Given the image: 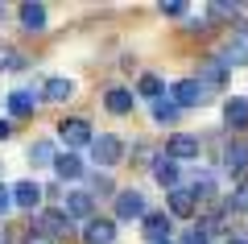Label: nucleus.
<instances>
[{"mask_svg": "<svg viewBox=\"0 0 248 244\" xmlns=\"http://www.w3.org/2000/svg\"><path fill=\"white\" fill-rule=\"evenodd\" d=\"M58 137L66 141V153H75V149H83V145H91V124L87 120H62L58 124Z\"/></svg>", "mask_w": 248, "mask_h": 244, "instance_id": "1", "label": "nucleus"}, {"mask_svg": "<svg viewBox=\"0 0 248 244\" xmlns=\"http://www.w3.org/2000/svg\"><path fill=\"white\" fill-rule=\"evenodd\" d=\"M207 99V83H199V79H178L174 83V104L178 108H199Z\"/></svg>", "mask_w": 248, "mask_h": 244, "instance_id": "2", "label": "nucleus"}, {"mask_svg": "<svg viewBox=\"0 0 248 244\" xmlns=\"http://www.w3.org/2000/svg\"><path fill=\"white\" fill-rule=\"evenodd\" d=\"M91 157H95V166H116V162L124 157V145H120V137L104 132L99 141H91Z\"/></svg>", "mask_w": 248, "mask_h": 244, "instance_id": "3", "label": "nucleus"}, {"mask_svg": "<svg viewBox=\"0 0 248 244\" xmlns=\"http://www.w3.org/2000/svg\"><path fill=\"white\" fill-rule=\"evenodd\" d=\"M116 215L120 219H145L149 211H145V195L141 191H120L116 195Z\"/></svg>", "mask_w": 248, "mask_h": 244, "instance_id": "4", "label": "nucleus"}, {"mask_svg": "<svg viewBox=\"0 0 248 244\" xmlns=\"http://www.w3.org/2000/svg\"><path fill=\"white\" fill-rule=\"evenodd\" d=\"M62 215H66V219H91V215H95V199H91L87 191H71Z\"/></svg>", "mask_w": 248, "mask_h": 244, "instance_id": "5", "label": "nucleus"}, {"mask_svg": "<svg viewBox=\"0 0 248 244\" xmlns=\"http://www.w3.org/2000/svg\"><path fill=\"white\" fill-rule=\"evenodd\" d=\"M170 228H174V219H170L166 211H153V215H145V240L149 244H166Z\"/></svg>", "mask_w": 248, "mask_h": 244, "instance_id": "6", "label": "nucleus"}, {"mask_svg": "<svg viewBox=\"0 0 248 244\" xmlns=\"http://www.w3.org/2000/svg\"><path fill=\"white\" fill-rule=\"evenodd\" d=\"M66 224H71V219L62 215V211H37L33 215V228L42 236H66Z\"/></svg>", "mask_w": 248, "mask_h": 244, "instance_id": "7", "label": "nucleus"}, {"mask_svg": "<svg viewBox=\"0 0 248 244\" xmlns=\"http://www.w3.org/2000/svg\"><path fill=\"white\" fill-rule=\"evenodd\" d=\"M199 153V137H190V132H174V137L166 141V157L170 162H178V157H195Z\"/></svg>", "mask_w": 248, "mask_h": 244, "instance_id": "8", "label": "nucleus"}, {"mask_svg": "<svg viewBox=\"0 0 248 244\" xmlns=\"http://www.w3.org/2000/svg\"><path fill=\"white\" fill-rule=\"evenodd\" d=\"M104 108L112 116H128V112H133V91H128V87H112L104 96Z\"/></svg>", "mask_w": 248, "mask_h": 244, "instance_id": "9", "label": "nucleus"}, {"mask_svg": "<svg viewBox=\"0 0 248 244\" xmlns=\"http://www.w3.org/2000/svg\"><path fill=\"white\" fill-rule=\"evenodd\" d=\"M13 203H17V207H25V211H37V203H42V186H37V182H17Z\"/></svg>", "mask_w": 248, "mask_h": 244, "instance_id": "10", "label": "nucleus"}, {"mask_svg": "<svg viewBox=\"0 0 248 244\" xmlns=\"http://www.w3.org/2000/svg\"><path fill=\"white\" fill-rule=\"evenodd\" d=\"M112 240H116L112 219H87V244H112Z\"/></svg>", "mask_w": 248, "mask_h": 244, "instance_id": "11", "label": "nucleus"}, {"mask_svg": "<svg viewBox=\"0 0 248 244\" xmlns=\"http://www.w3.org/2000/svg\"><path fill=\"white\" fill-rule=\"evenodd\" d=\"M54 170H58V178H79L83 162H79V153H54Z\"/></svg>", "mask_w": 248, "mask_h": 244, "instance_id": "12", "label": "nucleus"}, {"mask_svg": "<svg viewBox=\"0 0 248 244\" xmlns=\"http://www.w3.org/2000/svg\"><path fill=\"white\" fill-rule=\"evenodd\" d=\"M195 207H199V199L190 191H170V211H174V215H195Z\"/></svg>", "mask_w": 248, "mask_h": 244, "instance_id": "13", "label": "nucleus"}, {"mask_svg": "<svg viewBox=\"0 0 248 244\" xmlns=\"http://www.w3.org/2000/svg\"><path fill=\"white\" fill-rule=\"evenodd\" d=\"M223 120H228L232 129H248V99H228Z\"/></svg>", "mask_w": 248, "mask_h": 244, "instance_id": "14", "label": "nucleus"}, {"mask_svg": "<svg viewBox=\"0 0 248 244\" xmlns=\"http://www.w3.org/2000/svg\"><path fill=\"white\" fill-rule=\"evenodd\" d=\"M223 162H228L232 174H244V166H248V141H236V145L223 153Z\"/></svg>", "mask_w": 248, "mask_h": 244, "instance_id": "15", "label": "nucleus"}, {"mask_svg": "<svg viewBox=\"0 0 248 244\" xmlns=\"http://www.w3.org/2000/svg\"><path fill=\"white\" fill-rule=\"evenodd\" d=\"M178 116H182V108H178L174 99H153V120L157 124H174Z\"/></svg>", "mask_w": 248, "mask_h": 244, "instance_id": "16", "label": "nucleus"}, {"mask_svg": "<svg viewBox=\"0 0 248 244\" xmlns=\"http://www.w3.org/2000/svg\"><path fill=\"white\" fill-rule=\"evenodd\" d=\"M153 178H157L161 186H170V191H178V166L170 162V157H161L157 166H153Z\"/></svg>", "mask_w": 248, "mask_h": 244, "instance_id": "17", "label": "nucleus"}, {"mask_svg": "<svg viewBox=\"0 0 248 244\" xmlns=\"http://www.w3.org/2000/svg\"><path fill=\"white\" fill-rule=\"evenodd\" d=\"M33 104H37V96H33V91H13V96H9L13 116H33Z\"/></svg>", "mask_w": 248, "mask_h": 244, "instance_id": "18", "label": "nucleus"}, {"mask_svg": "<svg viewBox=\"0 0 248 244\" xmlns=\"http://www.w3.org/2000/svg\"><path fill=\"white\" fill-rule=\"evenodd\" d=\"M46 96L62 104V99H71V96H75V83H71V79H62V75H54L50 83H46Z\"/></svg>", "mask_w": 248, "mask_h": 244, "instance_id": "19", "label": "nucleus"}, {"mask_svg": "<svg viewBox=\"0 0 248 244\" xmlns=\"http://www.w3.org/2000/svg\"><path fill=\"white\" fill-rule=\"evenodd\" d=\"M21 25L25 29H42L46 25V4H21Z\"/></svg>", "mask_w": 248, "mask_h": 244, "instance_id": "20", "label": "nucleus"}, {"mask_svg": "<svg viewBox=\"0 0 248 244\" xmlns=\"http://www.w3.org/2000/svg\"><path fill=\"white\" fill-rule=\"evenodd\" d=\"M29 162H33V166H50L54 162V145L50 141H33V145H29Z\"/></svg>", "mask_w": 248, "mask_h": 244, "instance_id": "21", "label": "nucleus"}, {"mask_svg": "<svg viewBox=\"0 0 248 244\" xmlns=\"http://www.w3.org/2000/svg\"><path fill=\"white\" fill-rule=\"evenodd\" d=\"M248 62V50H244V42H232L228 50H223V66H244Z\"/></svg>", "mask_w": 248, "mask_h": 244, "instance_id": "22", "label": "nucleus"}, {"mask_svg": "<svg viewBox=\"0 0 248 244\" xmlns=\"http://www.w3.org/2000/svg\"><path fill=\"white\" fill-rule=\"evenodd\" d=\"M232 211H248V178H240V186L232 191V203H228Z\"/></svg>", "mask_w": 248, "mask_h": 244, "instance_id": "23", "label": "nucleus"}, {"mask_svg": "<svg viewBox=\"0 0 248 244\" xmlns=\"http://www.w3.org/2000/svg\"><path fill=\"white\" fill-rule=\"evenodd\" d=\"M223 75H228V66H223V62H207V66H203V79H207V87L223 83Z\"/></svg>", "mask_w": 248, "mask_h": 244, "instance_id": "24", "label": "nucleus"}, {"mask_svg": "<svg viewBox=\"0 0 248 244\" xmlns=\"http://www.w3.org/2000/svg\"><path fill=\"white\" fill-rule=\"evenodd\" d=\"M161 91H166V87H161V79H157V75H145V79H141V96L161 99Z\"/></svg>", "mask_w": 248, "mask_h": 244, "instance_id": "25", "label": "nucleus"}, {"mask_svg": "<svg viewBox=\"0 0 248 244\" xmlns=\"http://www.w3.org/2000/svg\"><path fill=\"white\" fill-rule=\"evenodd\" d=\"M91 191H95V195H112V178H108V174H95Z\"/></svg>", "mask_w": 248, "mask_h": 244, "instance_id": "26", "label": "nucleus"}, {"mask_svg": "<svg viewBox=\"0 0 248 244\" xmlns=\"http://www.w3.org/2000/svg\"><path fill=\"white\" fill-rule=\"evenodd\" d=\"M161 13H166V17H182L186 4H182V0H170V4H161Z\"/></svg>", "mask_w": 248, "mask_h": 244, "instance_id": "27", "label": "nucleus"}, {"mask_svg": "<svg viewBox=\"0 0 248 244\" xmlns=\"http://www.w3.org/2000/svg\"><path fill=\"white\" fill-rule=\"evenodd\" d=\"M215 17H236V4H211Z\"/></svg>", "mask_w": 248, "mask_h": 244, "instance_id": "28", "label": "nucleus"}, {"mask_svg": "<svg viewBox=\"0 0 248 244\" xmlns=\"http://www.w3.org/2000/svg\"><path fill=\"white\" fill-rule=\"evenodd\" d=\"M9 203H13V195L4 191V186H0V215H4V211H9Z\"/></svg>", "mask_w": 248, "mask_h": 244, "instance_id": "29", "label": "nucleus"}, {"mask_svg": "<svg viewBox=\"0 0 248 244\" xmlns=\"http://www.w3.org/2000/svg\"><path fill=\"white\" fill-rule=\"evenodd\" d=\"M0 66H17V58H13L9 50H0Z\"/></svg>", "mask_w": 248, "mask_h": 244, "instance_id": "30", "label": "nucleus"}, {"mask_svg": "<svg viewBox=\"0 0 248 244\" xmlns=\"http://www.w3.org/2000/svg\"><path fill=\"white\" fill-rule=\"evenodd\" d=\"M186 244H207V240H203V232H195V236H186Z\"/></svg>", "mask_w": 248, "mask_h": 244, "instance_id": "31", "label": "nucleus"}, {"mask_svg": "<svg viewBox=\"0 0 248 244\" xmlns=\"http://www.w3.org/2000/svg\"><path fill=\"white\" fill-rule=\"evenodd\" d=\"M9 132H13V124H4V120H0V141L9 137Z\"/></svg>", "mask_w": 248, "mask_h": 244, "instance_id": "32", "label": "nucleus"}, {"mask_svg": "<svg viewBox=\"0 0 248 244\" xmlns=\"http://www.w3.org/2000/svg\"><path fill=\"white\" fill-rule=\"evenodd\" d=\"M228 244H248V240H228Z\"/></svg>", "mask_w": 248, "mask_h": 244, "instance_id": "33", "label": "nucleus"}, {"mask_svg": "<svg viewBox=\"0 0 248 244\" xmlns=\"http://www.w3.org/2000/svg\"><path fill=\"white\" fill-rule=\"evenodd\" d=\"M0 17H4V13H0Z\"/></svg>", "mask_w": 248, "mask_h": 244, "instance_id": "34", "label": "nucleus"}]
</instances>
